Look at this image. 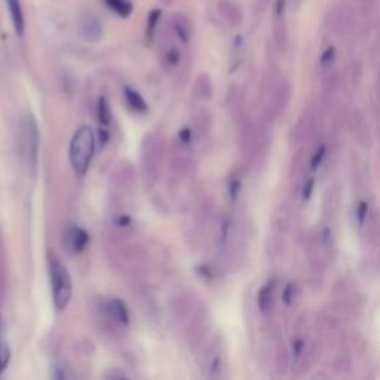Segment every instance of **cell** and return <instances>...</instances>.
<instances>
[{"mask_svg":"<svg viewBox=\"0 0 380 380\" xmlns=\"http://www.w3.org/2000/svg\"><path fill=\"white\" fill-rule=\"evenodd\" d=\"M293 284H290L288 287H287V290L284 291V302L286 303H291V299H293Z\"/></svg>","mask_w":380,"mask_h":380,"instance_id":"603a6c76","label":"cell"},{"mask_svg":"<svg viewBox=\"0 0 380 380\" xmlns=\"http://www.w3.org/2000/svg\"><path fill=\"white\" fill-rule=\"evenodd\" d=\"M49 271L52 281V295L54 303L59 311H63L72 299V279H70L66 266L55 257L49 260Z\"/></svg>","mask_w":380,"mask_h":380,"instance_id":"7a4b0ae2","label":"cell"},{"mask_svg":"<svg viewBox=\"0 0 380 380\" xmlns=\"http://www.w3.org/2000/svg\"><path fill=\"white\" fill-rule=\"evenodd\" d=\"M6 5H8L12 24H13V29H16L18 36H23L25 30V20H24L21 0H6Z\"/></svg>","mask_w":380,"mask_h":380,"instance_id":"9c48e42d","label":"cell"},{"mask_svg":"<svg viewBox=\"0 0 380 380\" xmlns=\"http://www.w3.org/2000/svg\"><path fill=\"white\" fill-rule=\"evenodd\" d=\"M106 312L109 314V317L111 319H115L119 324H123L126 326L130 321V315H128V309H126L125 303L116 299H111L106 303Z\"/></svg>","mask_w":380,"mask_h":380,"instance_id":"30bf717a","label":"cell"},{"mask_svg":"<svg viewBox=\"0 0 380 380\" xmlns=\"http://www.w3.org/2000/svg\"><path fill=\"white\" fill-rule=\"evenodd\" d=\"M327 24L331 29V32L334 33H339V35L349 33L352 29H354V24H355L354 9L343 2L333 5L327 13Z\"/></svg>","mask_w":380,"mask_h":380,"instance_id":"277c9868","label":"cell"},{"mask_svg":"<svg viewBox=\"0 0 380 380\" xmlns=\"http://www.w3.org/2000/svg\"><path fill=\"white\" fill-rule=\"evenodd\" d=\"M312 189H314V180L307 181L306 186H305V200H309L312 195Z\"/></svg>","mask_w":380,"mask_h":380,"instance_id":"7402d4cb","label":"cell"},{"mask_svg":"<svg viewBox=\"0 0 380 380\" xmlns=\"http://www.w3.org/2000/svg\"><path fill=\"white\" fill-rule=\"evenodd\" d=\"M271 0H255V12L260 13V12H264L266 8L269 6Z\"/></svg>","mask_w":380,"mask_h":380,"instance_id":"ffe728a7","label":"cell"},{"mask_svg":"<svg viewBox=\"0 0 380 380\" xmlns=\"http://www.w3.org/2000/svg\"><path fill=\"white\" fill-rule=\"evenodd\" d=\"M219 16L232 27H239L244 21V12L233 0H219L217 2Z\"/></svg>","mask_w":380,"mask_h":380,"instance_id":"8992f818","label":"cell"},{"mask_svg":"<svg viewBox=\"0 0 380 380\" xmlns=\"http://www.w3.org/2000/svg\"><path fill=\"white\" fill-rule=\"evenodd\" d=\"M302 2H303V0H291V6H293L294 9H299L300 5H302Z\"/></svg>","mask_w":380,"mask_h":380,"instance_id":"83f0119b","label":"cell"},{"mask_svg":"<svg viewBox=\"0 0 380 380\" xmlns=\"http://www.w3.org/2000/svg\"><path fill=\"white\" fill-rule=\"evenodd\" d=\"M324 157H326V147L318 149V152L315 153V158L312 159V168H318V165L322 162Z\"/></svg>","mask_w":380,"mask_h":380,"instance_id":"d6986e66","label":"cell"},{"mask_svg":"<svg viewBox=\"0 0 380 380\" xmlns=\"http://www.w3.org/2000/svg\"><path fill=\"white\" fill-rule=\"evenodd\" d=\"M259 307L260 311L266 312L269 311L271 306H272V302H274V283H267L259 293Z\"/></svg>","mask_w":380,"mask_h":380,"instance_id":"7c38bea8","label":"cell"},{"mask_svg":"<svg viewBox=\"0 0 380 380\" xmlns=\"http://www.w3.org/2000/svg\"><path fill=\"white\" fill-rule=\"evenodd\" d=\"M365 213H367V205H365L364 202L360 205V209H358V217H360V223L364 221V217H365Z\"/></svg>","mask_w":380,"mask_h":380,"instance_id":"cb8c5ba5","label":"cell"},{"mask_svg":"<svg viewBox=\"0 0 380 380\" xmlns=\"http://www.w3.org/2000/svg\"><path fill=\"white\" fill-rule=\"evenodd\" d=\"M64 243H66V247H67L68 251L82 252L83 250L88 247L90 236H88V233L85 231L80 229L79 226H72L66 233Z\"/></svg>","mask_w":380,"mask_h":380,"instance_id":"52a82bcc","label":"cell"},{"mask_svg":"<svg viewBox=\"0 0 380 380\" xmlns=\"http://www.w3.org/2000/svg\"><path fill=\"white\" fill-rule=\"evenodd\" d=\"M180 137H181V140H183V142H185V143H188V142H189V140H190V131L185 130V131H183V133L180 134Z\"/></svg>","mask_w":380,"mask_h":380,"instance_id":"4316f807","label":"cell"},{"mask_svg":"<svg viewBox=\"0 0 380 380\" xmlns=\"http://www.w3.org/2000/svg\"><path fill=\"white\" fill-rule=\"evenodd\" d=\"M165 63L168 66H177L180 63V51L176 48V47H171V48H168L166 52H165Z\"/></svg>","mask_w":380,"mask_h":380,"instance_id":"e0dca14e","label":"cell"},{"mask_svg":"<svg viewBox=\"0 0 380 380\" xmlns=\"http://www.w3.org/2000/svg\"><path fill=\"white\" fill-rule=\"evenodd\" d=\"M334 55H336V51H334L333 47H330L326 52L322 54V57H321V64H322L324 67L330 66V64L333 63V60H334Z\"/></svg>","mask_w":380,"mask_h":380,"instance_id":"ac0fdd59","label":"cell"},{"mask_svg":"<svg viewBox=\"0 0 380 380\" xmlns=\"http://www.w3.org/2000/svg\"><path fill=\"white\" fill-rule=\"evenodd\" d=\"M55 370H57V373L54 374V377H55V379H68V377H72V373H67V372H64V369H63V367H57V369H55Z\"/></svg>","mask_w":380,"mask_h":380,"instance_id":"44dd1931","label":"cell"},{"mask_svg":"<svg viewBox=\"0 0 380 380\" xmlns=\"http://www.w3.org/2000/svg\"><path fill=\"white\" fill-rule=\"evenodd\" d=\"M11 361V349L6 342L0 341V373H4Z\"/></svg>","mask_w":380,"mask_h":380,"instance_id":"9a60e30c","label":"cell"},{"mask_svg":"<svg viewBox=\"0 0 380 380\" xmlns=\"http://www.w3.org/2000/svg\"><path fill=\"white\" fill-rule=\"evenodd\" d=\"M161 20V9H152L150 13H149V18H147V39L150 40L153 37V33L157 32V27H158V23Z\"/></svg>","mask_w":380,"mask_h":380,"instance_id":"5bb4252c","label":"cell"},{"mask_svg":"<svg viewBox=\"0 0 380 380\" xmlns=\"http://www.w3.org/2000/svg\"><path fill=\"white\" fill-rule=\"evenodd\" d=\"M79 32L80 36L85 39L90 44H95V42L103 37V24L95 13L85 12L79 20Z\"/></svg>","mask_w":380,"mask_h":380,"instance_id":"5b68a950","label":"cell"},{"mask_svg":"<svg viewBox=\"0 0 380 380\" xmlns=\"http://www.w3.org/2000/svg\"><path fill=\"white\" fill-rule=\"evenodd\" d=\"M171 29L183 44H188L190 39V33H192V25L185 13H181V12L174 13L171 18Z\"/></svg>","mask_w":380,"mask_h":380,"instance_id":"ba28073f","label":"cell"},{"mask_svg":"<svg viewBox=\"0 0 380 380\" xmlns=\"http://www.w3.org/2000/svg\"><path fill=\"white\" fill-rule=\"evenodd\" d=\"M98 119H100L103 125H107L110 122V111L106 98H100V102H98Z\"/></svg>","mask_w":380,"mask_h":380,"instance_id":"2e32d148","label":"cell"},{"mask_svg":"<svg viewBox=\"0 0 380 380\" xmlns=\"http://www.w3.org/2000/svg\"><path fill=\"white\" fill-rule=\"evenodd\" d=\"M95 149V137L90 126H82L79 128L70 143L68 158L72 164L73 171L78 176H85L91 165Z\"/></svg>","mask_w":380,"mask_h":380,"instance_id":"6da1fadb","label":"cell"},{"mask_svg":"<svg viewBox=\"0 0 380 380\" xmlns=\"http://www.w3.org/2000/svg\"><path fill=\"white\" fill-rule=\"evenodd\" d=\"M358 2H360V5L362 8H373L374 4H376V0H358Z\"/></svg>","mask_w":380,"mask_h":380,"instance_id":"484cf974","label":"cell"},{"mask_svg":"<svg viewBox=\"0 0 380 380\" xmlns=\"http://www.w3.org/2000/svg\"><path fill=\"white\" fill-rule=\"evenodd\" d=\"M103 2L121 18H128L134 11L131 0H103Z\"/></svg>","mask_w":380,"mask_h":380,"instance_id":"8fae6325","label":"cell"},{"mask_svg":"<svg viewBox=\"0 0 380 380\" xmlns=\"http://www.w3.org/2000/svg\"><path fill=\"white\" fill-rule=\"evenodd\" d=\"M20 152L27 165L35 166L39 154V128L32 115H25L20 123Z\"/></svg>","mask_w":380,"mask_h":380,"instance_id":"3957f363","label":"cell"},{"mask_svg":"<svg viewBox=\"0 0 380 380\" xmlns=\"http://www.w3.org/2000/svg\"><path fill=\"white\" fill-rule=\"evenodd\" d=\"M125 97H126V102H128L130 107L135 111H145L147 109V104L146 102L143 100V97L140 95L137 91L131 90V88H126L125 90Z\"/></svg>","mask_w":380,"mask_h":380,"instance_id":"4fadbf2b","label":"cell"},{"mask_svg":"<svg viewBox=\"0 0 380 380\" xmlns=\"http://www.w3.org/2000/svg\"><path fill=\"white\" fill-rule=\"evenodd\" d=\"M98 137H100V143L102 145H106L109 142V133L106 130L98 131Z\"/></svg>","mask_w":380,"mask_h":380,"instance_id":"d4e9b609","label":"cell"}]
</instances>
